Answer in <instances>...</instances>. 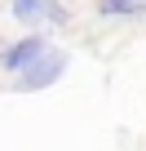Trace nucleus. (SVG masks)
<instances>
[{
    "mask_svg": "<svg viewBox=\"0 0 146 151\" xmlns=\"http://www.w3.org/2000/svg\"><path fill=\"white\" fill-rule=\"evenodd\" d=\"M66 71V53L62 49H44L27 71H22V80H18V89L22 93H36V89H49L53 80H58V76Z\"/></svg>",
    "mask_w": 146,
    "mask_h": 151,
    "instance_id": "obj_1",
    "label": "nucleus"
},
{
    "mask_svg": "<svg viewBox=\"0 0 146 151\" xmlns=\"http://www.w3.org/2000/svg\"><path fill=\"white\" fill-rule=\"evenodd\" d=\"M44 49H49V45H44V36H22L18 45H9L5 53H0V67H5V71H18V76H22V71H27V67H31L40 53H44Z\"/></svg>",
    "mask_w": 146,
    "mask_h": 151,
    "instance_id": "obj_2",
    "label": "nucleus"
},
{
    "mask_svg": "<svg viewBox=\"0 0 146 151\" xmlns=\"http://www.w3.org/2000/svg\"><path fill=\"white\" fill-rule=\"evenodd\" d=\"M102 14H115V18H133V14H146V0H102Z\"/></svg>",
    "mask_w": 146,
    "mask_h": 151,
    "instance_id": "obj_3",
    "label": "nucleus"
},
{
    "mask_svg": "<svg viewBox=\"0 0 146 151\" xmlns=\"http://www.w3.org/2000/svg\"><path fill=\"white\" fill-rule=\"evenodd\" d=\"M40 9H44V0H14V9H9V14H14L18 22H36Z\"/></svg>",
    "mask_w": 146,
    "mask_h": 151,
    "instance_id": "obj_4",
    "label": "nucleus"
},
{
    "mask_svg": "<svg viewBox=\"0 0 146 151\" xmlns=\"http://www.w3.org/2000/svg\"><path fill=\"white\" fill-rule=\"evenodd\" d=\"M40 14H44L53 27H62V22H66V9H62V5H53V0H44V9H40Z\"/></svg>",
    "mask_w": 146,
    "mask_h": 151,
    "instance_id": "obj_5",
    "label": "nucleus"
}]
</instances>
